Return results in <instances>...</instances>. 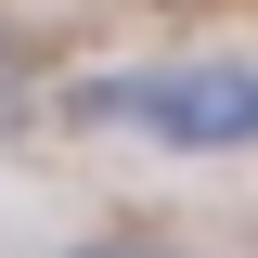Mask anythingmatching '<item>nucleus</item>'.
<instances>
[{
  "mask_svg": "<svg viewBox=\"0 0 258 258\" xmlns=\"http://www.w3.org/2000/svg\"><path fill=\"white\" fill-rule=\"evenodd\" d=\"M78 116L103 129H142L168 155H232L258 142V64H116V78H78Z\"/></svg>",
  "mask_w": 258,
  "mask_h": 258,
  "instance_id": "1",
  "label": "nucleus"
},
{
  "mask_svg": "<svg viewBox=\"0 0 258 258\" xmlns=\"http://www.w3.org/2000/svg\"><path fill=\"white\" fill-rule=\"evenodd\" d=\"M103 258H116V245H103Z\"/></svg>",
  "mask_w": 258,
  "mask_h": 258,
  "instance_id": "2",
  "label": "nucleus"
}]
</instances>
